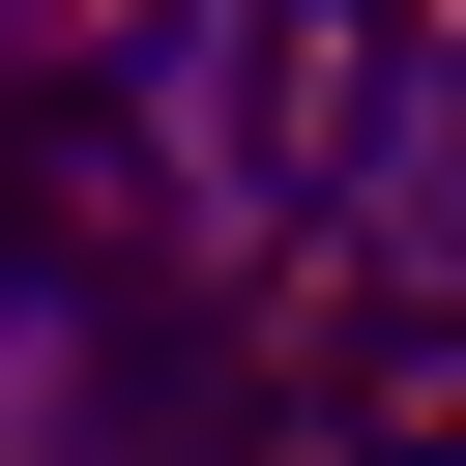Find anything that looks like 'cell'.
<instances>
[{"label":"cell","instance_id":"obj_1","mask_svg":"<svg viewBox=\"0 0 466 466\" xmlns=\"http://www.w3.org/2000/svg\"><path fill=\"white\" fill-rule=\"evenodd\" d=\"M379 116H408V29H350V0H320V29H262V175H291V204H320Z\"/></svg>","mask_w":466,"mask_h":466}]
</instances>
